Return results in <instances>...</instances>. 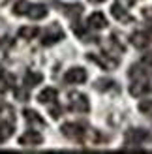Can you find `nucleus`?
Here are the masks:
<instances>
[{
  "mask_svg": "<svg viewBox=\"0 0 152 154\" xmlns=\"http://www.w3.org/2000/svg\"><path fill=\"white\" fill-rule=\"evenodd\" d=\"M47 13H49V10H47V6H43V4H30V8H28V11H26V15L30 19H34V21H41V19H45L47 17Z\"/></svg>",
  "mask_w": 152,
  "mask_h": 154,
  "instance_id": "9b49d317",
  "label": "nucleus"
},
{
  "mask_svg": "<svg viewBox=\"0 0 152 154\" xmlns=\"http://www.w3.org/2000/svg\"><path fill=\"white\" fill-rule=\"evenodd\" d=\"M56 96H58L56 88L47 87V88H43L40 94H38V102L40 103H53V102H56Z\"/></svg>",
  "mask_w": 152,
  "mask_h": 154,
  "instance_id": "ddd939ff",
  "label": "nucleus"
},
{
  "mask_svg": "<svg viewBox=\"0 0 152 154\" xmlns=\"http://www.w3.org/2000/svg\"><path fill=\"white\" fill-rule=\"evenodd\" d=\"M115 4L120 6V8H124V10H128V8H132L135 4V0H115Z\"/></svg>",
  "mask_w": 152,
  "mask_h": 154,
  "instance_id": "b1692460",
  "label": "nucleus"
},
{
  "mask_svg": "<svg viewBox=\"0 0 152 154\" xmlns=\"http://www.w3.org/2000/svg\"><path fill=\"white\" fill-rule=\"evenodd\" d=\"M130 42H132L133 47H137V49H145V47H148V43H150V34H147L145 30H137V32H133V34H132Z\"/></svg>",
  "mask_w": 152,
  "mask_h": 154,
  "instance_id": "9d476101",
  "label": "nucleus"
},
{
  "mask_svg": "<svg viewBox=\"0 0 152 154\" xmlns=\"http://www.w3.org/2000/svg\"><path fill=\"white\" fill-rule=\"evenodd\" d=\"M139 111L147 117H152V100H145V102L139 103Z\"/></svg>",
  "mask_w": 152,
  "mask_h": 154,
  "instance_id": "412c9836",
  "label": "nucleus"
},
{
  "mask_svg": "<svg viewBox=\"0 0 152 154\" xmlns=\"http://www.w3.org/2000/svg\"><path fill=\"white\" fill-rule=\"evenodd\" d=\"M60 40H64V30L60 25H56V23H53V25L43 32V38H41V45H45V47H49V45H55L58 43Z\"/></svg>",
  "mask_w": 152,
  "mask_h": 154,
  "instance_id": "39448f33",
  "label": "nucleus"
},
{
  "mask_svg": "<svg viewBox=\"0 0 152 154\" xmlns=\"http://www.w3.org/2000/svg\"><path fill=\"white\" fill-rule=\"evenodd\" d=\"M28 8H30V2H28V0H19V2L13 6V13H15V15H26Z\"/></svg>",
  "mask_w": 152,
  "mask_h": 154,
  "instance_id": "aec40b11",
  "label": "nucleus"
},
{
  "mask_svg": "<svg viewBox=\"0 0 152 154\" xmlns=\"http://www.w3.org/2000/svg\"><path fill=\"white\" fill-rule=\"evenodd\" d=\"M0 143H2V141H0Z\"/></svg>",
  "mask_w": 152,
  "mask_h": 154,
  "instance_id": "cd10ccee",
  "label": "nucleus"
},
{
  "mask_svg": "<svg viewBox=\"0 0 152 154\" xmlns=\"http://www.w3.org/2000/svg\"><path fill=\"white\" fill-rule=\"evenodd\" d=\"M107 26V19H105V15L102 11H94L92 15L88 17V28L92 30H102Z\"/></svg>",
  "mask_w": 152,
  "mask_h": 154,
  "instance_id": "f8f14e48",
  "label": "nucleus"
},
{
  "mask_svg": "<svg viewBox=\"0 0 152 154\" xmlns=\"http://www.w3.org/2000/svg\"><path fill=\"white\" fill-rule=\"evenodd\" d=\"M2 79H4V70L0 68V81H2Z\"/></svg>",
  "mask_w": 152,
  "mask_h": 154,
  "instance_id": "bb28decb",
  "label": "nucleus"
},
{
  "mask_svg": "<svg viewBox=\"0 0 152 154\" xmlns=\"http://www.w3.org/2000/svg\"><path fill=\"white\" fill-rule=\"evenodd\" d=\"M90 4H102V2H105V0H88Z\"/></svg>",
  "mask_w": 152,
  "mask_h": 154,
  "instance_id": "a878e982",
  "label": "nucleus"
},
{
  "mask_svg": "<svg viewBox=\"0 0 152 154\" xmlns=\"http://www.w3.org/2000/svg\"><path fill=\"white\" fill-rule=\"evenodd\" d=\"M25 120L28 122V126H32V128H43V126H45L43 119H41L36 111H32V109H26V111H25Z\"/></svg>",
  "mask_w": 152,
  "mask_h": 154,
  "instance_id": "4468645a",
  "label": "nucleus"
},
{
  "mask_svg": "<svg viewBox=\"0 0 152 154\" xmlns=\"http://www.w3.org/2000/svg\"><path fill=\"white\" fill-rule=\"evenodd\" d=\"M15 130V115L10 105L0 107V141H6L13 135Z\"/></svg>",
  "mask_w": 152,
  "mask_h": 154,
  "instance_id": "f257e3e1",
  "label": "nucleus"
},
{
  "mask_svg": "<svg viewBox=\"0 0 152 154\" xmlns=\"http://www.w3.org/2000/svg\"><path fill=\"white\" fill-rule=\"evenodd\" d=\"M111 15H113V17H115L117 21H120V23H132V21H133L130 15L126 13L124 8H120V6H117V4L111 8Z\"/></svg>",
  "mask_w": 152,
  "mask_h": 154,
  "instance_id": "f3484780",
  "label": "nucleus"
},
{
  "mask_svg": "<svg viewBox=\"0 0 152 154\" xmlns=\"http://www.w3.org/2000/svg\"><path fill=\"white\" fill-rule=\"evenodd\" d=\"M152 139V135L147 132V130H139V128H133V130H128L126 135H124V141H126V147H141L143 143H147Z\"/></svg>",
  "mask_w": 152,
  "mask_h": 154,
  "instance_id": "7ed1b4c3",
  "label": "nucleus"
},
{
  "mask_svg": "<svg viewBox=\"0 0 152 154\" xmlns=\"http://www.w3.org/2000/svg\"><path fill=\"white\" fill-rule=\"evenodd\" d=\"M87 130L85 126L77 124V122H68V124L62 126V134L71 141H85V135H87Z\"/></svg>",
  "mask_w": 152,
  "mask_h": 154,
  "instance_id": "423d86ee",
  "label": "nucleus"
},
{
  "mask_svg": "<svg viewBox=\"0 0 152 154\" xmlns=\"http://www.w3.org/2000/svg\"><path fill=\"white\" fill-rule=\"evenodd\" d=\"M68 100H70V109L75 113H88L90 111V103L88 98L81 92H70L68 94Z\"/></svg>",
  "mask_w": 152,
  "mask_h": 154,
  "instance_id": "20e7f679",
  "label": "nucleus"
},
{
  "mask_svg": "<svg viewBox=\"0 0 152 154\" xmlns=\"http://www.w3.org/2000/svg\"><path fill=\"white\" fill-rule=\"evenodd\" d=\"M49 113H51V117L53 119H60V115H62V109L56 105V102H53L49 103Z\"/></svg>",
  "mask_w": 152,
  "mask_h": 154,
  "instance_id": "4be33fe9",
  "label": "nucleus"
},
{
  "mask_svg": "<svg viewBox=\"0 0 152 154\" xmlns=\"http://www.w3.org/2000/svg\"><path fill=\"white\" fill-rule=\"evenodd\" d=\"M38 34H40L38 26H23V28H19V36L23 40H34Z\"/></svg>",
  "mask_w": 152,
  "mask_h": 154,
  "instance_id": "6ab92c4d",
  "label": "nucleus"
},
{
  "mask_svg": "<svg viewBox=\"0 0 152 154\" xmlns=\"http://www.w3.org/2000/svg\"><path fill=\"white\" fill-rule=\"evenodd\" d=\"M143 64L148 66V68H152V51H148V53L143 55Z\"/></svg>",
  "mask_w": 152,
  "mask_h": 154,
  "instance_id": "393cba45",
  "label": "nucleus"
},
{
  "mask_svg": "<svg viewBox=\"0 0 152 154\" xmlns=\"http://www.w3.org/2000/svg\"><path fill=\"white\" fill-rule=\"evenodd\" d=\"M150 90H152V87L148 85V79H145V81H132V85H130V94L135 96V98L145 96Z\"/></svg>",
  "mask_w": 152,
  "mask_h": 154,
  "instance_id": "1a4fd4ad",
  "label": "nucleus"
},
{
  "mask_svg": "<svg viewBox=\"0 0 152 154\" xmlns=\"http://www.w3.org/2000/svg\"><path fill=\"white\" fill-rule=\"evenodd\" d=\"M41 81H43V75H41L40 72L28 70V72L25 73V87H26V88H32V87H36V85H40Z\"/></svg>",
  "mask_w": 152,
  "mask_h": 154,
  "instance_id": "2eb2a0df",
  "label": "nucleus"
},
{
  "mask_svg": "<svg viewBox=\"0 0 152 154\" xmlns=\"http://www.w3.org/2000/svg\"><path fill=\"white\" fill-rule=\"evenodd\" d=\"M87 72L83 70V68H70V70L66 72L64 75V81L68 85H81V83H85L87 81Z\"/></svg>",
  "mask_w": 152,
  "mask_h": 154,
  "instance_id": "6e6552de",
  "label": "nucleus"
},
{
  "mask_svg": "<svg viewBox=\"0 0 152 154\" xmlns=\"http://www.w3.org/2000/svg\"><path fill=\"white\" fill-rule=\"evenodd\" d=\"M43 143V137L40 132H36V130H26L25 134L19 137V145L23 147H38V145Z\"/></svg>",
  "mask_w": 152,
  "mask_h": 154,
  "instance_id": "0eeeda50",
  "label": "nucleus"
},
{
  "mask_svg": "<svg viewBox=\"0 0 152 154\" xmlns=\"http://www.w3.org/2000/svg\"><path fill=\"white\" fill-rule=\"evenodd\" d=\"M94 87H96L98 90H102V92H109V90L118 92V85H117V81H111V79H98V81L94 83Z\"/></svg>",
  "mask_w": 152,
  "mask_h": 154,
  "instance_id": "dca6fc26",
  "label": "nucleus"
},
{
  "mask_svg": "<svg viewBox=\"0 0 152 154\" xmlns=\"http://www.w3.org/2000/svg\"><path fill=\"white\" fill-rule=\"evenodd\" d=\"M87 58L90 60V62H94L102 68V70L105 72H111V70H117L118 66V58L111 57V55H105V53H88Z\"/></svg>",
  "mask_w": 152,
  "mask_h": 154,
  "instance_id": "f03ea898",
  "label": "nucleus"
},
{
  "mask_svg": "<svg viewBox=\"0 0 152 154\" xmlns=\"http://www.w3.org/2000/svg\"><path fill=\"white\" fill-rule=\"evenodd\" d=\"M64 13L70 17L71 21H77L81 15H83V6L81 4H71V6H66L64 8Z\"/></svg>",
  "mask_w": 152,
  "mask_h": 154,
  "instance_id": "a211bd4d",
  "label": "nucleus"
},
{
  "mask_svg": "<svg viewBox=\"0 0 152 154\" xmlns=\"http://www.w3.org/2000/svg\"><path fill=\"white\" fill-rule=\"evenodd\" d=\"M15 98L21 100V102H28V92L21 90V88H15Z\"/></svg>",
  "mask_w": 152,
  "mask_h": 154,
  "instance_id": "5701e85b",
  "label": "nucleus"
}]
</instances>
